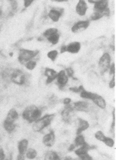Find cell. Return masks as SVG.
Listing matches in <instances>:
<instances>
[{
    "mask_svg": "<svg viewBox=\"0 0 116 160\" xmlns=\"http://www.w3.org/2000/svg\"><path fill=\"white\" fill-rule=\"evenodd\" d=\"M42 114V111L37 106L31 105L27 106L22 113V118L29 123H34Z\"/></svg>",
    "mask_w": 116,
    "mask_h": 160,
    "instance_id": "cell-1",
    "label": "cell"
},
{
    "mask_svg": "<svg viewBox=\"0 0 116 160\" xmlns=\"http://www.w3.org/2000/svg\"><path fill=\"white\" fill-rule=\"evenodd\" d=\"M55 114H46L35 121L33 124L32 129L34 132H39L42 131L44 129L51 124L55 117Z\"/></svg>",
    "mask_w": 116,
    "mask_h": 160,
    "instance_id": "cell-2",
    "label": "cell"
},
{
    "mask_svg": "<svg viewBox=\"0 0 116 160\" xmlns=\"http://www.w3.org/2000/svg\"><path fill=\"white\" fill-rule=\"evenodd\" d=\"M38 50H31L26 49H20L19 52L18 60L21 64L24 65L26 63L33 60L39 53Z\"/></svg>",
    "mask_w": 116,
    "mask_h": 160,
    "instance_id": "cell-3",
    "label": "cell"
},
{
    "mask_svg": "<svg viewBox=\"0 0 116 160\" xmlns=\"http://www.w3.org/2000/svg\"><path fill=\"white\" fill-rule=\"evenodd\" d=\"M111 56L108 52H104L100 58L99 68L102 75H104L108 71L111 66Z\"/></svg>",
    "mask_w": 116,
    "mask_h": 160,
    "instance_id": "cell-4",
    "label": "cell"
},
{
    "mask_svg": "<svg viewBox=\"0 0 116 160\" xmlns=\"http://www.w3.org/2000/svg\"><path fill=\"white\" fill-rule=\"evenodd\" d=\"M10 81L18 85H23L26 82L25 74L21 70L15 69L10 75Z\"/></svg>",
    "mask_w": 116,
    "mask_h": 160,
    "instance_id": "cell-5",
    "label": "cell"
},
{
    "mask_svg": "<svg viewBox=\"0 0 116 160\" xmlns=\"http://www.w3.org/2000/svg\"><path fill=\"white\" fill-rule=\"evenodd\" d=\"M74 111L75 110L72 105L70 104L66 105L65 108L61 112V116L63 121L66 123H70L74 115L73 114Z\"/></svg>",
    "mask_w": 116,
    "mask_h": 160,
    "instance_id": "cell-6",
    "label": "cell"
},
{
    "mask_svg": "<svg viewBox=\"0 0 116 160\" xmlns=\"http://www.w3.org/2000/svg\"><path fill=\"white\" fill-rule=\"evenodd\" d=\"M90 24V21L88 20H82L77 22L71 27V32L74 33L82 32L87 29Z\"/></svg>",
    "mask_w": 116,
    "mask_h": 160,
    "instance_id": "cell-7",
    "label": "cell"
},
{
    "mask_svg": "<svg viewBox=\"0 0 116 160\" xmlns=\"http://www.w3.org/2000/svg\"><path fill=\"white\" fill-rule=\"evenodd\" d=\"M55 134L53 131H50L49 133L45 134L42 138V143L45 146L48 148L53 146L55 143Z\"/></svg>",
    "mask_w": 116,
    "mask_h": 160,
    "instance_id": "cell-8",
    "label": "cell"
},
{
    "mask_svg": "<svg viewBox=\"0 0 116 160\" xmlns=\"http://www.w3.org/2000/svg\"><path fill=\"white\" fill-rule=\"evenodd\" d=\"M88 9V6L85 0H79L76 6V13L79 16L83 17L85 16Z\"/></svg>",
    "mask_w": 116,
    "mask_h": 160,
    "instance_id": "cell-9",
    "label": "cell"
},
{
    "mask_svg": "<svg viewBox=\"0 0 116 160\" xmlns=\"http://www.w3.org/2000/svg\"><path fill=\"white\" fill-rule=\"evenodd\" d=\"M56 79H57V83L60 88H64L68 82V77L64 70H61L57 73Z\"/></svg>",
    "mask_w": 116,
    "mask_h": 160,
    "instance_id": "cell-10",
    "label": "cell"
},
{
    "mask_svg": "<svg viewBox=\"0 0 116 160\" xmlns=\"http://www.w3.org/2000/svg\"><path fill=\"white\" fill-rule=\"evenodd\" d=\"M63 10L59 8H52L49 11L48 16L54 22L59 21L63 15Z\"/></svg>",
    "mask_w": 116,
    "mask_h": 160,
    "instance_id": "cell-11",
    "label": "cell"
},
{
    "mask_svg": "<svg viewBox=\"0 0 116 160\" xmlns=\"http://www.w3.org/2000/svg\"><path fill=\"white\" fill-rule=\"evenodd\" d=\"M57 73L56 71L52 68H46L44 72V76L47 78L46 80V84H49L52 82L57 78Z\"/></svg>",
    "mask_w": 116,
    "mask_h": 160,
    "instance_id": "cell-12",
    "label": "cell"
},
{
    "mask_svg": "<svg viewBox=\"0 0 116 160\" xmlns=\"http://www.w3.org/2000/svg\"><path fill=\"white\" fill-rule=\"evenodd\" d=\"M109 8V0H98L94 3V11H105Z\"/></svg>",
    "mask_w": 116,
    "mask_h": 160,
    "instance_id": "cell-13",
    "label": "cell"
},
{
    "mask_svg": "<svg viewBox=\"0 0 116 160\" xmlns=\"http://www.w3.org/2000/svg\"><path fill=\"white\" fill-rule=\"evenodd\" d=\"M81 48V44L78 41L71 42L66 46V52L75 54L80 52Z\"/></svg>",
    "mask_w": 116,
    "mask_h": 160,
    "instance_id": "cell-14",
    "label": "cell"
},
{
    "mask_svg": "<svg viewBox=\"0 0 116 160\" xmlns=\"http://www.w3.org/2000/svg\"><path fill=\"white\" fill-rule=\"evenodd\" d=\"M73 107L75 111L79 112H88V104L85 101H77L73 102Z\"/></svg>",
    "mask_w": 116,
    "mask_h": 160,
    "instance_id": "cell-15",
    "label": "cell"
},
{
    "mask_svg": "<svg viewBox=\"0 0 116 160\" xmlns=\"http://www.w3.org/2000/svg\"><path fill=\"white\" fill-rule=\"evenodd\" d=\"M19 115L17 111L14 108H12L8 111L4 120L10 123H15Z\"/></svg>",
    "mask_w": 116,
    "mask_h": 160,
    "instance_id": "cell-16",
    "label": "cell"
},
{
    "mask_svg": "<svg viewBox=\"0 0 116 160\" xmlns=\"http://www.w3.org/2000/svg\"><path fill=\"white\" fill-rule=\"evenodd\" d=\"M29 142L26 139H23L20 140L18 143V154L22 155H25L26 151L28 149Z\"/></svg>",
    "mask_w": 116,
    "mask_h": 160,
    "instance_id": "cell-17",
    "label": "cell"
},
{
    "mask_svg": "<svg viewBox=\"0 0 116 160\" xmlns=\"http://www.w3.org/2000/svg\"><path fill=\"white\" fill-rule=\"evenodd\" d=\"M79 125L76 131L77 135L82 134L83 132L87 130L89 128V124L87 120L82 119L81 118H78Z\"/></svg>",
    "mask_w": 116,
    "mask_h": 160,
    "instance_id": "cell-18",
    "label": "cell"
},
{
    "mask_svg": "<svg viewBox=\"0 0 116 160\" xmlns=\"http://www.w3.org/2000/svg\"><path fill=\"white\" fill-rule=\"evenodd\" d=\"M110 10L109 8L105 11L100 12V11H94L93 14L91 15L90 19L92 21H97L103 17L110 16Z\"/></svg>",
    "mask_w": 116,
    "mask_h": 160,
    "instance_id": "cell-19",
    "label": "cell"
},
{
    "mask_svg": "<svg viewBox=\"0 0 116 160\" xmlns=\"http://www.w3.org/2000/svg\"><path fill=\"white\" fill-rule=\"evenodd\" d=\"M94 148H95V147L91 146L88 143L86 142L82 146L79 148L75 150L74 152L78 157H80L84 154L88 153L89 150L93 149Z\"/></svg>",
    "mask_w": 116,
    "mask_h": 160,
    "instance_id": "cell-20",
    "label": "cell"
},
{
    "mask_svg": "<svg viewBox=\"0 0 116 160\" xmlns=\"http://www.w3.org/2000/svg\"><path fill=\"white\" fill-rule=\"evenodd\" d=\"M92 101L102 109H105L106 108V103L105 99L100 95L97 94L96 97Z\"/></svg>",
    "mask_w": 116,
    "mask_h": 160,
    "instance_id": "cell-21",
    "label": "cell"
},
{
    "mask_svg": "<svg viewBox=\"0 0 116 160\" xmlns=\"http://www.w3.org/2000/svg\"><path fill=\"white\" fill-rule=\"evenodd\" d=\"M44 160H61L60 157L56 152L54 151H48L45 154Z\"/></svg>",
    "mask_w": 116,
    "mask_h": 160,
    "instance_id": "cell-22",
    "label": "cell"
},
{
    "mask_svg": "<svg viewBox=\"0 0 116 160\" xmlns=\"http://www.w3.org/2000/svg\"><path fill=\"white\" fill-rule=\"evenodd\" d=\"M3 127L8 133H11L15 130L16 128V125L15 123H10L4 120Z\"/></svg>",
    "mask_w": 116,
    "mask_h": 160,
    "instance_id": "cell-23",
    "label": "cell"
},
{
    "mask_svg": "<svg viewBox=\"0 0 116 160\" xmlns=\"http://www.w3.org/2000/svg\"><path fill=\"white\" fill-rule=\"evenodd\" d=\"M81 98H82L87 99L93 100L94 98L96 97L97 95V93H93V92H90V91H87V90L84 89L83 90L81 93H80Z\"/></svg>",
    "mask_w": 116,
    "mask_h": 160,
    "instance_id": "cell-24",
    "label": "cell"
},
{
    "mask_svg": "<svg viewBox=\"0 0 116 160\" xmlns=\"http://www.w3.org/2000/svg\"><path fill=\"white\" fill-rule=\"evenodd\" d=\"M25 157L29 160H34L37 157V151L33 148H28L25 154Z\"/></svg>",
    "mask_w": 116,
    "mask_h": 160,
    "instance_id": "cell-25",
    "label": "cell"
},
{
    "mask_svg": "<svg viewBox=\"0 0 116 160\" xmlns=\"http://www.w3.org/2000/svg\"><path fill=\"white\" fill-rule=\"evenodd\" d=\"M60 38V34L59 33L53 34L47 38V40L51 43L52 45H55L58 43Z\"/></svg>",
    "mask_w": 116,
    "mask_h": 160,
    "instance_id": "cell-26",
    "label": "cell"
},
{
    "mask_svg": "<svg viewBox=\"0 0 116 160\" xmlns=\"http://www.w3.org/2000/svg\"><path fill=\"white\" fill-rule=\"evenodd\" d=\"M85 139L82 134H81L79 135H77V137L74 140V144L76 147L82 146L85 143H86Z\"/></svg>",
    "mask_w": 116,
    "mask_h": 160,
    "instance_id": "cell-27",
    "label": "cell"
},
{
    "mask_svg": "<svg viewBox=\"0 0 116 160\" xmlns=\"http://www.w3.org/2000/svg\"><path fill=\"white\" fill-rule=\"evenodd\" d=\"M58 32V30L57 28H50L47 29L45 32H43V35L44 37L47 38L48 37L54 33Z\"/></svg>",
    "mask_w": 116,
    "mask_h": 160,
    "instance_id": "cell-28",
    "label": "cell"
},
{
    "mask_svg": "<svg viewBox=\"0 0 116 160\" xmlns=\"http://www.w3.org/2000/svg\"><path fill=\"white\" fill-rule=\"evenodd\" d=\"M58 52L56 50H52L49 52L47 53V56L48 58L52 61L53 62H55L57 58V55H58Z\"/></svg>",
    "mask_w": 116,
    "mask_h": 160,
    "instance_id": "cell-29",
    "label": "cell"
},
{
    "mask_svg": "<svg viewBox=\"0 0 116 160\" xmlns=\"http://www.w3.org/2000/svg\"><path fill=\"white\" fill-rule=\"evenodd\" d=\"M36 62L33 61V60H31V61H29V62L26 63L25 65H24V66H25V68H26L28 70H33L35 68L36 66Z\"/></svg>",
    "mask_w": 116,
    "mask_h": 160,
    "instance_id": "cell-30",
    "label": "cell"
},
{
    "mask_svg": "<svg viewBox=\"0 0 116 160\" xmlns=\"http://www.w3.org/2000/svg\"><path fill=\"white\" fill-rule=\"evenodd\" d=\"M103 142L107 146L110 148L113 147L115 144V142L113 139L110 138V137H107V136Z\"/></svg>",
    "mask_w": 116,
    "mask_h": 160,
    "instance_id": "cell-31",
    "label": "cell"
},
{
    "mask_svg": "<svg viewBox=\"0 0 116 160\" xmlns=\"http://www.w3.org/2000/svg\"><path fill=\"white\" fill-rule=\"evenodd\" d=\"M95 138L100 141V142H103L104 140L106 138V136L104 135V133L102 132L101 131H98L95 134Z\"/></svg>",
    "mask_w": 116,
    "mask_h": 160,
    "instance_id": "cell-32",
    "label": "cell"
},
{
    "mask_svg": "<svg viewBox=\"0 0 116 160\" xmlns=\"http://www.w3.org/2000/svg\"><path fill=\"white\" fill-rule=\"evenodd\" d=\"M85 88L82 85L80 86L79 87H71L69 88V90L72 92H74V93H81V92L84 90Z\"/></svg>",
    "mask_w": 116,
    "mask_h": 160,
    "instance_id": "cell-33",
    "label": "cell"
},
{
    "mask_svg": "<svg viewBox=\"0 0 116 160\" xmlns=\"http://www.w3.org/2000/svg\"><path fill=\"white\" fill-rule=\"evenodd\" d=\"M66 71L67 76L69 78H72L73 79H77L74 78H73V74H74V71L71 68H66Z\"/></svg>",
    "mask_w": 116,
    "mask_h": 160,
    "instance_id": "cell-34",
    "label": "cell"
},
{
    "mask_svg": "<svg viewBox=\"0 0 116 160\" xmlns=\"http://www.w3.org/2000/svg\"><path fill=\"white\" fill-rule=\"evenodd\" d=\"M80 160H93V158L88 153L84 154L79 157Z\"/></svg>",
    "mask_w": 116,
    "mask_h": 160,
    "instance_id": "cell-35",
    "label": "cell"
},
{
    "mask_svg": "<svg viewBox=\"0 0 116 160\" xmlns=\"http://www.w3.org/2000/svg\"><path fill=\"white\" fill-rule=\"evenodd\" d=\"M35 0H24V5L26 8L29 7L34 2Z\"/></svg>",
    "mask_w": 116,
    "mask_h": 160,
    "instance_id": "cell-36",
    "label": "cell"
},
{
    "mask_svg": "<svg viewBox=\"0 0 116 160\" xmlns=\"http://www.w3.org/2000/svg\"><path fill=\"white\" fill-rule=\"evenodd\" d=\"M6 158L4 150L2 148H0V160H5Z\"/></svg>",
    "mask_w": 116,
    "mask_h": 160,
    "instance_id": "cell-37",
    "label": "cell"
},
{
    "mask_svg": "<svg viewBox=\"0 0 116 160\" xmlns=\"http://www.w3.org/2000/svg\"><path fill=\"white\" fill-rule=\"evenodd\" d=\"M115 75H113V78H112V79H111V81H110V83H109V87L111 88H113L115 87Z\"/></svg>",
    "mask_w": 116,
    "mask_h": 160,
    "instance_id": "cell-38",
    "label": "cell"
},
{
    "mask_svg": "<svg viewBox=\"0 0 116 160\" xmlns=\"http://www.w3.org/2000/svg\"><path fill=\"white\" fill-rule=\"evenodd\" d=\"M110 75H114L115 73V63H113L110 66Z\"/></svg>",
    "mask_w": 116,
    "mask_h": 160,
    "instance_id": "cell-39",
    "label": "cell"
},
{
    "mask_svg": "<svg viewBox=\"0 0 116 160\" xmlns=\"http://www.w3.org/2000/svg\"><path fill=\"white\" fill-rule=\"evenodd\" d=\"M115 109H114L113 111V122L112 124V128L114 129L115 128Z\"/></svg>",
    "mask_w": 116,
    "mask_h": 160,
    "instance_id": "cell-40",
    "label": "cell"
},
{
    "mask_svg": "<svg viewBox=\"0 0 116 160\" xmlns=\"http://www.w3.org/2000/svg\"><path fill=\"white\" fill-rule=\"evenodd\" d=\"M71 99L70 98H65L63 100V103L65 104V105H68L69 104L70 102H71Z\"/></svg>",
    "mask_w": 116,
    "mask_h": 160,
    "instance_id": "cell-41",
    "label": "cell"
},
{
    "mask_svg": "<svg viewBox=\"0 0 116 160\" xmlns=\"http://www.w3.org/2000/svg\"><path fill=\"white\" fill-rule=\"evenodd\" d=\"M76 146L74 145V144H71V145H70L69 147L68 148V150L69 152H72L73 151L74 149L76 148Z\"/></svg>",
    "mask_w": 116,
    "mask_h": 160,
    "instance_id": "cell-42",
    "label": "cell"
},
{
    "mask_svg": "<svg viewBox=\"0 0 116 160\" xmlns=\"http://www.w3.org/2000/svg\"><path fill=\"white\" fill-rule=\"evenodd\" d=\"M66 52V45H63L61 47V49H60V53H64Z\"/></svg>",
    "mask_w": 116,
    "mask_h": 160,
    "instance_id": "cell-43",
    "label": "cell"
},
{
    "mask_svg": "<svg viewBox=\"0 0 116 160\" xmlns=\"http://www.w3.org/2000/svg\"><path fill=\"white\" fill-rule=\"evenodd\" d=\"M16 160H25V157L24 155H22L18 154L17 156Z\"/></svg>",
    "mask_w": 116,
    "mask_h": 160,
    "instance_id": "cell-44",
    "label": "cell"
},
{
    "mask_svg": "<svg viewBox=\"0 0 116 160\" xmlns=\"http://www.w3.org/2000/svg\"><path fill=\"white\" fill-rule=\"evenodd\" d=\"M53 1L57 2H67L69 0H53Z\"/></svg>",
    "mask_w": 116,
    "mask_h": 160,
    "instance_id": "cell-45",
    "label": "cell"
},
{
    "mask_svg": "<svg viewBox=\"0 0 116 160\" xmlns=\"http://www.w3.org/2000/svg\"><path fill=\"white\" fill-rule=\"evenodd\" d=\"M12 158H12V154H11L8 156V158H6V157L5 160H12Z\"/></svg>",
    "mask_w": 116,
    "mask_h": 160,
    "instance_id": "cell-46",
    "label": "cell"
},
{
    "mask_svg": "<svg viewBox=\"0 0 116 160\" xmlns=\"http://www.w3.org/2000/svg\"><path fill=\"white\" fill-rule=\"evenodd\" d=\"M88 2L90 3L94 4L98 1V0H87Z\"/></svg>",
    "mask_w": 116,
    "mask_h": 160,
    "instance_id": "cell-47",
    "label": "cell"
},
{
    "mask_svg": "<svg viewBox=\"0 0 116 160\" xmlns=\"http://www.w3.org/2000/svg\"><path fill=\"white\" fill-rule=\"evenodd\" d=\"M63 160H71V159L70 158H66Z\"/></svg>",
    "mask_w": 116,
    "mask_h": 160,
    "instance_id": "cell-48",
    "label": "cell"
},
{
    "mask_svg": "<svg viewBox=\"0 0 116 160\" xmlns=\"http://www.w3.org/2000/svg\"><path fill=\"white\" fill-rule=\"evenodd\" d=\"M10 1H12V0H10Z\"/></svg>",
    "mask_w": 116,
    "mask_h": 160,
    "instance_id": "cell-49",
    "label": "cell"
}]
</instances>
